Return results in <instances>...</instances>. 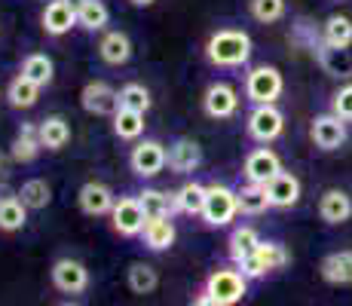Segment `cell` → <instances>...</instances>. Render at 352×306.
Segmentation results:
<instances>
[{
  "label": "cell",
  "mask_w": 352,
  "mask_h": 306,
  "mask_svg": "<svg viewBox=\"0 0 352 306\" xmlns=\"http://www.w3.org/2000/svg\"><path fill=\"white\" fill-rule=\"evenodd\" d=\"M206 58L214 67H242L252 58V37L242 28H221L206 40Z\"/></svg>",
  "instance_id": "cell-1"
},
{
  "label": "cell",
  "mask_w": 352,
  "mask_h": 306,
  "mask_svg": "<svg viewBox=\"0 0 352 306\" xmlns=\"http://www.w3.org/2000/svg\"><path fill=\"white\" fill-rule=\"evenodd\" d=\"M285 92V77L273 65H257L245 74V98L252 105H276Z\"/></svg>",
  "instance_id": "cell-2"
},
{
  "label": "cell",
  "mask_w": 352,
  "mask_h": 306,
  "mask_svg": "<svg viewBox=\"0 0 352 306\" xmlns=\"http://www.w3.org/2000/svg\"><path fill=\"white\" fill-rule=\"evenodd\" d=\"M239 215V202H236V190L227 184H206V206H202V221L208 227H230Z\"/></svg>",
  "instance_id": "cell-3"
},
{
  "label": "cell",
  "mask_w": 352,
  "mask_h": 306,
  "mask_svg": "<svg viewBox=\"0 0 352 306\" xmlns=\"http://www.w3.org/2000/svg\"><path fill=\"white\" fill-rule=\"evenodd\" d=\"M288 261H291V254H288L285 245H282V242H273V239H263L261 245H257L254 254L245 257L242 263H236V267H239L242 276L252 282V278H263V276L276 273V270L288 267Z\"/></svg>",
  "instance_id": "cell-4"
},
{
  "label": "cell",
  "mask_w": 352,
  "mask_h": 306,
  "mask_svg": "<svg viewBox=\"0 0 352 306\" xmlns=\"http://www.w3.org/2000/svg\"><path fill=\"white\" fill-rule=\"evenodd\" d=\"M206 294H212L221 306H236L248 294V278L242 276L239 267H221L206 278Z\"/></svg>",
  "instance_id": "cell-5"
},
{
  "label": "cell",
  "mask_w": 352,
  "mask_h": 306,
  "mask_svg": "<svg viewBox=\"0 0 352 306\" xmlns=\"http://www.w3.org/2000/svg\"><path fill=\"white\" fill-rule=\"evenodd\" d=\"M166 166H168V147L162 144V141H157V138L138 141V144L132 147V153H129V168H132L138 178H144V181L157 178Z\"/></svg>",
  "instance_id": "cell-6"
},
{
  "label": "cell",
  "mask_w": 352,
  "mask_h": 306,
  "mask_svg": "<svg viewBox=\"0 0 352 306\" xmlns=\"http://www.w3.org/2000/svg\"><path fill=\"white\" fill-rule=\"evenodd\" d=\"M245 132L257 144H270V141H276L285 132V113L276 105H254L245 120Z\"/></svg>",
  "instance_id": "cell-7"
},
{
  "label": "cell",
  "mask_w": 352,
  "mask_h": 306,
  "mask_svg": "<svg viewBox=\"0 0 352 306\" xmlns=\"http://www.w3.org/2000/svg\"><path fill=\"white\" fill-rule=\"evenodd\" d=\"M107 217H111L113 233H120L123 239L141 236V230H144V223H147V215L141 212L138 196H120V199L113 202V212Z\"/></svg>",
  "instance_id": "cell-8"
},
{
  "label": "cell",
  "mask_w": 352,
  "mask_h": 306,
  "mask_svg": "<svg viewBox=\"0 0 352 306\" xmlns=\"http://www.w3.org/2000/svg\"><path fill=\"white\" fill-rule=\"evenodd\" d=\"M349 122H343L337 113H319L313 122H309V138L319 151H340L349 141Z\"/></svg>",
  "instance_id": "cell-9"
},
{
  "label": "cell",
  "mask_w": 352,
  "mask_h": 306,
  "mask_svg": "<svg viewBox=\"0 0 352 306\" xmlns=\"http://www.w3.org/2000/svg\"><path fill=\"white\" fill-rule=\"evenodd\" d=\"M80 105L86 113H96V117H113L120 111V92L113 89L104 80H89L80 92Z\"/></svg>",
  "instance_id": "cell-10"
},
{
  "label": "cell",
  "mask_w": 352,
  "mask_h": 306,
  "mask_svg": "<svg viewBox=\"0 0 352 306\" xmlns=\"http://www.w3.org/2000/svg\"><path fill=\"white\" fill-rule=\"evenodd\" d=\"M50 278L62 294H83L89 288V270H86V263L74 261V257H58L50 270Z\"/></svg>",
  "instance_id": "cell-11"
},
{
  "label": "cell",
  "mask_w": 352,
  "mask_h": 306,
  "mask_svg": "<svg viewBox=\"0 0 352 306\" xmlns=\"http://www.w3.org/2000/svg\"><path fill=\"white\" fill-rule=\"evenodd\" d=\"M202 111H206V117H212V120L236 117V111H239V92H236V86L224 83V80L212 83L206 89V95H202Z\"/></svg>",
  "instance_id": "cell-12"
},
{
  "label": "cell",
  "mask_w": 352,
  "mask_h": 306,
  "mask_svg": "<svg viewBox=\"0 0 352 306\" xmlns=\"http://www.w3.org/2000/svg\"><path fill=\"white\" fill-rule=\"evenodd\" d=\"M113 202H117V196H113V190L107 187V184L101 181H86L83 187H80L77 193V206L83 215L89 217H104L113 212Z\"/></svg>",
  "instance_id": "cell-13"
},
{
  "label": "cell",
  "mask_w": 352,
  "mask_h": 306,
  "mask_svg": "<svg viewBox=\"0 0 352 306\" xmlns=\"http://www.w3.org/2000/svg\"><path fill=\"white\" fill-rule=\"evenodd\" d=\"M279 172H282V160H279V153L270 151V147H254V151L245 156V166H242V175L252 184H270Z\"/></svg>",
  "instance_id": "cell-14"
},
{
  "label": "cell",
  "mask_w": 352,
  "mask_h": 306,
  "mask_svg": "<svg viewBox=\"0 0 352 306\" xmlns=\"http://www.w3.org/2000/svg\"><path fill=\"white\" fill-rule=\"evenodd\" d=\"M40 28L50 37H62L71 28H77V10L67 0H46L43 12H40Z\"/></svg>",
  "instance_id": "cell-15"
},
{
  "label": "cell",
  "mask_w": 352,
  "mask_h": 306,
  "mask_svg": "<svg viewBox=\"0 0 352 306\" xmlns=\"http://www.w3.org/2000/svg\"><path fill=\"white\" fill-rule=\"evenodd\" d=\"M202 166V147L193 138H175L168 144V168L175 175H193Z\"/></svg>",
  "instance_id": "cell-16"
},
{
  "label": "cell",
  "mask_w": 352,
  "mask_h": 306,
  "mask_svg": "<svg viewBox=\"0 0 352 306\" xmlns=\"http://www.w3.org/2000/svg\"><path fill=\"white\" fill-rule=\"evenodd\" d=\"M316 61L328 77H340V80H349L352 77V46H328V43H319L316 50Z\"/></svg>",
  "instance_id": "cell-17"
},
{
  "label": "cell",
  "mask_w": 352,
  "mask_h": 306,
  "mask_svg": "<svg viewBox=\"0 0 352 306\" xmlns=\"http://www.w3.org/2000/svg\"><path fill=\"white\" fill-rule=\"evenodd\" d=\"M178 239V230H175L172 217H147L144 230H141V242L147 251H168Z\"/></svg>",
  "instance_id": "cell-18"
},
{
  "label": "cell",
  "mask_w": 352,
  "mask_h": 306,
  "mask_svg": "<svg viewBox=\"0 0 352 306\" xmlns=\"http://www.w3.org/2000/svg\"><path fill=\"white\" fill-rule=\"evenodd\" d=\"M319 217L324 223H331V227H337V223H346L352 217V196L346 190H324L322 199H319Z\"/></svg>",
  "instance_id": "cell-19"
},
{
  "label": "cell",
  "mask_w": 352,
  "mask_h": 306,
  "mask_svg": "<svg viewBox=\"0 0 352 306\" xmlns=\"http://www.w3.org/2000/svg\"><path fill=\"white\" fill-rule=\"evenodd\" d=\"M300 190H303L300 187V178H297L294 172H285V168H282V172L267 184V193H270V202H273V208H291V206H297V199H300Z\"/></svg>",
  "instance_id": "cell-20"
},
{
  "label": "cell",
  "mask_w": 352,
  "mask_h": 306,
  "mask_svg": "<svg viewBox=\"0 0 352 306\" xmlns=\"http://www.w3.org/2000/svg\"><path fill=\"white\" fill-rule=\"evenodd\" d=\"M98 56L104 65L120 67L132 58V40L126 31H104V37L98 40Z\"/></svg>",
  "instance_id": "cell-21"
},
{
  "label": "cell",
  "mask_w": 352,
  "mask_h": 306,
  "mask_svg": "<svg viewBox=\"0 0 352 306\" xmlns=\"http://www.w3.org/2000/svg\"><path fill=\"white\" fill-rule=\"evenodd\" d=\"M40 129V144H43V151H62V147L71 141V122H67L62 113H50V117H43L37 122Z\"/></svg>",
  "instance_id": "cell-22"
},
{
  "label": "cell",
  "mask_w": 352,
  "mask_h": 306,
  "mask_svg": "<svg viewBox=\"0 0 352 306\" xmlns=\"http://www.w3.org/2000/svg\"><path fill=\"white\" fill-rule=\"evenodd\" d=\"M236 202H239V212L248 215V217L267 215L270 208H273L270 193H267V184H252V181H245L239 190H236Z\"/></svg>",
  "instance_id": "cell-23"
},
{
  "label": "cell",
  "mask_w": 352,
  "mask_h": 306,
  "mask_svg": "<svg viewBox=\"0 0 352 306\" xmlns=\"http://www.w3.org/2000/svg\"><path fill=\"white\" fill-rule=\"evenodd\" d=\"M43 151V144H40V129L34 126V122H22L16 132V138H12V160L22 162V166H28L34 162Z\"/></svg>",
  "instance_id": "cell-24"
},
{
  "label": "cell",
  "mask_w": 352,
  "mask_h": 306,
  "mask_svg": "<svg viewBox=\"0 0 352 306\" xmlns=\"http://www.w3.org/2000/svg\"><path fill=\"white\" fill-rule=\"evenodd\" d=\"M31 208L19 199V193H3L0 196V233H19V230L28 223Z\"/></svg>",
  "instance_id": "cell-25"
},
{
  "label": "cell",
  "mask_w": 352,
  "mask_h": 306,
  "mask_svg": "<svg viewBox=\"0 0 352 306\" xmlns=\"http://www.w3.org/2000/svg\"><path fill=\"white\" fill-rule=\"evenodd\" d=\"M261 233H257L254 227H248V223H242V227H236L233 233H230V242H227V254L233 263H242L245 257H252L257 251V245H261Z\"/></svg>",
  "instance_id": "cell-26"
},
{
  "label": "cell",
  "mask_w": 352,
  "mask_h": 306,
  "mask_svg": "<svg viewBox=\"0 0 352 306\" xmlns=\"http://www.w3.org/2000/svg\"><path fill=\"white\" fill-rule=\"evenodd\" d=\"M206 206V184L187 181L175 190V215H202Z\"/></svg>",
  "instance_id": "cell-27"
},
{
  "label": "cell",
  "mask_w": 352,
  "mask_h": 306,
  "mask_svg": "<svg viewBox=\"0 0 352 306\" xmlns=\"http://www.w3.org/2000/svg\"><path fill=\"white\" fill-rule=\"evenodd\" d=\"M22 77H28L31 83H37L40 89L43 86H50L52 80H56V65H52V58L46 56V52H31V56H25L22 61Z\"/></svg>",
  "instance_id": "cell-28"
},
{
  "label": "cell",
  "mask_w": 352,
  "mask_h": 306,
  "mask_svg": "<svg viewBox=\"0 0 352 306\" xmlns=\"http://www.w3.org/2000/svg\"><path fill=\"white\" fill-rule=\"evenodd\" d=\"M138 202H141V212L147 217H175V193H166V190H157V187H144L138 193Z\"/></svg>",
  "instance_id": "cell-29"
},
{
  "label": "cell",
  "mask_w": 352,
  "mask_h": 306,
  "mask_svg": "<svg viewBox=\"0 0 352 306\" xmlns=\"http://www.w3.org/2000/svg\"><path fill=\"white\" fill-rule=\"evenodd\" d=\"M322 278L328 285H349L352 282V251H334L322 261Z\"/></svg>",
  "instance_id": "cell-30"
},
{
  "label": "cell",
  "mask_w": 352,
  "mask_h": 306,
  "mask_svg": "<svg viewBox=\"0 0 352 306\" xmlns=\"http://www.w3.org/2000/svg\"><path fill=\"white\" fill-rule=\"evenodd\" d=\"M107 25H111V10H107L104 0H86L77 10V28L96 34V31H104Z\"/></svg>",
  "instance_id": "cell-31"
},
{
  "label": "cell",
  "mask_w": 352,
  "mask_h": 306,
  "mask_svg": "<svg viewBox=\"0 0 352 306\" xmlns=\"http://www.w3.org/2000/svg\"><path fill=\"white\" fill-rule=\"evenodd\" d=\"M126 285L132 294H153V291L160 288V273L151 267V263H132V267L126 270Z\"/></svg>",
  "instance_id": "cell-32"
},
{
  "label": "cell",
  "mask_w": 352,
  "mask_h": 306,
  "mask_svg": "<svg viewBox=\"0 0 352 306\" xmlns=\"http://www.w3.org/2000/svg\"><path fill=\"white\" fill-rule=\"evenodd\" d=\"M37 98H40V86L31 83V80L22 77V74H16V77L10 80V86H6V101H10L12 107H19V111L34 107Z\"/></svg>",
  "instance_id": "cell-33"
},
{
  "label": "cell",
  "mask_w": 352,
  "mask_h": 306,
  "mask_svg": "<svg viewBox=\"0 0 352 306\" xmlns=\"http://www.w3.org/2000/svg\"><path fill=\"white\" fill-rule=\"evenodd\" d=\"M113 135L120 141H138L144 135V113L129 111V107H120L113 113Z\"/></svg>",
  "instance_id": "cell-34"
},
{
  "label": "cell",
  "mask_w": 352,
  "mask_h": 306,
  "mask_svg": "<svg viewBox=\"0 0 352 306\" xmlns=\"http://www.w3.org/2000/svg\"><path fill=\"white\" fill-rule=\"evenodd\" d=\"M322 43L328 46H352V19L328 16L322 25Z\"/></svg>",
  "instance_id": "cell-35"
},
{
  "label": "cell",
  "mask_w": 352,
  "mask_h": 306,
  "mask_svg": "<svg viewBox=\"0 0 352 306\" xmlns=\"http://www.w3.org/2000/svg\"><path fill=\"white\" fill-rule=\"evenodd\" d=\"M19 199H22L31 212H40V208H46L52 202V187L43 178H28L22 184V190H19Z\"/></svg>",
  "instance_id": "cell-36"
},
{
  "label": "cell",
  "mask_w": 352,
  "mask_h": 306,
  "mask_svg": "<svg viewBox=\"0 0 352 306\" xmlns=\"http://www.w3.org/2000/svg\"><path fill=\"white\" fill-rule=\"evenodd\" d=\"M153 105L151 92H147L144 83H126L120 89V107H129V111H138V113H147Z\"/></svg>",
  "instance_id": "cell-37"
},
{
  "label": "cell",
  "mask_w": 352,
  "mask_h": 306,
  "mask_svg": "<svg viewBox=\"0 0 352 306\" xmlns=\"http://www.w3.org/2000/svg\"><path fill=\"white\" fill-rule=\"evenodd\" d=\"M248 12H252L254 22L273 25L285 19V0H248Z\"/></svg>",
  "instance_id": "cell-38"
},
{
  "label": "cell",
  "mask_w": 352,
  "mask_h": 306,
  "mask_svg": "<svg viewBox=\"0 0 352 306\" xmlns=\"http://www.w3.org/2000/svg\"><path fill=\"white\" fill-rule=\"evenodd\" d=\"M331 113H337L343 122H352V83H343L331 95Z\"/></svg>",
  "instance_id": "cell-39"
},
{
  "label": "cell",
  "mask_w": 352,
  "mask_h": 306,
  "mask_svg": "<svg viewBox=\"0 0 352 306\" xmlns=\"http://www.w3.org/2000/svg\"><path fill=\"white\" fill-rule=\"evenodd\" d=\"M12 162H16V160H12V153H3V151H0V184H3L6 178H10V172H12Z\"/></svg>",
  "instance_id": "cell-40"
},
{
  "label": "cell",
  "mask_w": 352,
  "mask_h": 306,
  "mask_svg": "<svg viewBox=\"0 0 352 306\" xmlns=\"http://www.w3.org/2000/svg\"><path fill=\"white\" fill-rule=\"evenodd\" d=\"M190 306H221V303H218V300H214V297H212V294H206V291H202V294H199V297H196V300H193Z\"/></svg>",
  "instance_id": "cell-41"
},
{
  "label": "cell",
  "mask_w": 352,
  "mask_h": 306,
  "mask_svg": "<svg viewBox=\"0 0 352 306\" xmlns=\"http://www.w3.org/2000/svg\"><path fill=\"white\" fill-rule=\"evenodd\" d=\"M129 3H132V6H138V10H144V6H153V3H157V0H129Z\"/></svg>",
  "instance_id": "cell-42"
},
{
  "label": "cell",
  "mask_w": 352,
  "mask_h": 306,
  "mask_svg": "<svg viewBox=\"0 0 352 306\" xmlns=\"http://www.w3.org/2000/svg\"><path fill=\"white\" fill-rule=\"evenodd\" d=\"M67 3H71V6H74V10H80V6H83V3H86V0H67Z\"/></svg>",
  "instance_id": "cell-43"
},
{
  "label": "cell",
  "mask_w": 352,
  "mask_h": 306,
  "mask_svg": "<svg viewBox=\"0 0 352 306\" xmlns=\"http://www.w3.org/2000/svg\"><path fill=\"white\" fill-rule=\"evenodd\" d=\"M58 306H80V303H71V300H67V303H58Z\"/></svg>",
  "instance_id": "cell-44"
},
{
  "label": "cell",
  "mask_w": 352,
  "mask_h": 306,
  "mask_svg": "<svg viewBox=\"0 0 352 306\" xmlns=\"http://www.w3.org/2000/svg\"><path fill=\"white\" fill-rule=\"evenodd\" d=\"M0 98H3V92H0Z\"/></svg>",
  "instance_id": "cell-45"
}]
</instances>
